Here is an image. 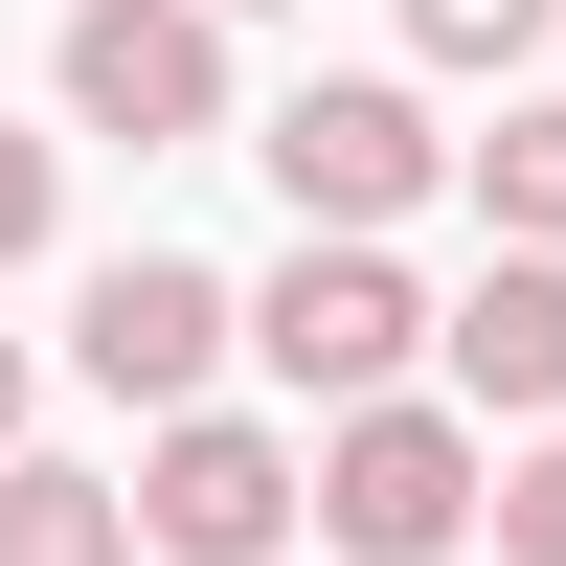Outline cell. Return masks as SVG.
<instances>
[{
    "mask_svg": "<svg viewBox=\"0 0 566 566\" xmlns=\"http://www.w3.org/2000/svg\"><path fill=\"white\" fill-rule=\"evenodd\" d=\"M205 114H227V0H69V136L181 159Z\"/></svg>",
    "mask_w": 566,
    "mask_h": 566,
    "instance_id": "obj_6",
    "label": "cell"
},
{
    "mask_svg": "<svg viewBox=\"0 0 566 566\" xmlns=\"http://www.w3.org/2000/svg\"><path fill=\"white\" fill-rule=\"evenodd\" d=\"M136 476H69V453H0V566H136Z\"/></svg>",
    "mask_w": 566,
    "mask_h": 566,
    "instance_id": "obj_8",
    "label": "cell"
},
{
    "mask_svg": "<svg viewBox=\"0 0 566 566\" xmlns=\"http://www.w3.org/2000/svg\"><path fill=\"white\" fill-rule=\"evenodd\" d=\"M453 408H499V431H566V250H499L476 295H453Z\"/></svg>",
    "mask_w": 566,
    "mask_h": 566,
    "instance_id": "obj_7",
    "label": "cell"
},
{
    "mask_svg": "<svg viewBox=\"0 0 566 566\" xmlns=\"http://www.w3.org/2000/svg\"><path fill=\"white\" fill-rule=\"evenodd\" d=\"M250 159H272V205H295V227H408V205L453 181V136L408 114L386 69H317V91H272Z\"/></svg>",
    "mask_w": 566,
    "mask_h": 566,
    "instance_id": "obj_3",
    "label": "cell"
},
{
    "mask_svg": "<svg viewBox=\"0 0 566 566\" xmlns=\"http://www.w3.org/2000/svg\"><path fill=\"white\" fill-rule=\"evenodd\" d=\"M136 522H159V566H272V544L317 522V453H295V431H250V408H159Z\"/></svg>",
    "mask_w": 566,
    "mask_h": 566,
    "instance_id": "obj_4",
    "label": "cell"
},
{
    "mask_svg": "<svg viewBox=\"0 0 566 566\" xmlns=\"http://www.w3.org/2000/svg\"><path fill=\"white\" fill-rule=\"evenodd\" d=\"M499 566H566V431L499 453Z\"/></svg>",
    "mask_w": 566,
    "mask_h": 566,
    "instance_id": "obj_11",
    "label": "cell"
},
{
    "mask_svg": "<svg viewBox=\"0 0 566 566\" xmlns=\"http://www.w3.org/2000/svg\"><path fill=\"white\" fill-rule=\"evenodd\" d=\"M45 227H69V159H45V136H0V272H23Z\"/></svg>",
    "mask_w": 566,
    "mask_h": 566,
    "instance_id": "obj_12",
    "label": "cell"
},
{
    "mask_svg": "<svg viewBox=\"0 0 566 566\" xmlns=\"http://www.w3.org/2000/svg\"><path fill=\"white\" fill-rule=\"evenodd\" d=\"M476 205H499V250H566V91H499V136H476Z\"/></svg>",
    "mask_w": 566,
    "mask_h": 566,
    "instance_id": "obj_9",
    "label": "cell"
},
{
    "mask_svg": "<svg viewBox=\"0 0 566 566\" xmlns=\"http://www.w3.org/2000/svg\"><path fill=\"white\" fill-rule=\"evenodd\" d=\"M227 340H250V295H227L205 250H114V272H91V317H69V363L136 408V431H159V408H205Z\"/></svg>",
    "mask_w": 566,
    "mask_h": 566,
    "instance_id": "obj_5",
    "label": "cell"
},
{
    "mask_svg": "<svg viewBox=\"0 0 566 566\" xmlns=\"http://www.w3.org/2000/svg\"><path fill=\"white\" fill-rule=\"evenodd\" d=\"M250 363H272L295 408H386L408 363H453V317L386 272V227H295V272L250 295Z\"/></svg>",
    "mask_w": 566,
    "mask_h": 566,
    "instance_id": "obj_2",
    "label": "cell"
},
{
    "mask_svg": "<svg viewBox=\"0 0 566 566\" xmlns=\"http://www.w3.org/2000/svg\"><path fill=\"white\" fill-rule=\"evenodd\" d=\"M408 45H431V69H544L566 0H408Z\"/></svg>",
    "mask_w": 566,
    "mask_h": 566,
    "instance_id": "obj_10",
    "label": "cell"
},
{
    "mask_svg": "<svg viewBox=\"0 0 566 566\" xmlns=\"http://www.w3.org/2000/svg\"><path fill=\"white\" fill-rule=\"evenodd\" d=\"M499 522V453H476V408H431V386H386V408H317V544L340 566H453Z\"/></svg>",
    "mask_w": 566,
    "mask_h": 566,
    "instance_id": "obj_1",
    "label": "cell"
},
{
    "mask_svg": "<svg viewBox=\"0 0 566 566\" xmlns=\"http://www.w3.org/2000/svg\"><path fill=\"white\" fill-rule=\"evenodd\" d=\"M227 23H250V0H227Z\"/></svg>",
    "mask_w": 566,
    "mask_h": 566,
    "instance_id": "obj_14",
    "label": "cell"
},
{
    "mask_svg": "<svg viewBox=\"0 0 566 566\" xmlns=\"http://www.w3.org/2000/svg\"><path fill=\"white\" fill-rule=\"evenodd\" d=\"M0 453H23V340H0Z\"/></svg>",
    "mask_w": 566,
    "mask_h": 566,
    "instance_id": "obj_13",
    "label": "cell"
}]
</instances>
